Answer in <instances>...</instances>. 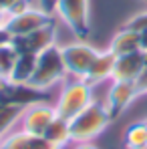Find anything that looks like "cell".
I'll list each match as a JSON object with an SVG mask.
<instances>
[{"label": "cell", "instance_id": "1", "mask_svg": "<svg viewBox=\"0 0 147 149\" xmlns=\"http://www.w3.org/2000/svg\"><path fill=\"white\" fill-rule=\"evenodd\" d=\"M111 123H113V117L109 115L105 103L95 99L89 107H85L77 117H73L69 121V125H71V139H73V143L95 141L109 129Z\"/></svg>", "mask_w": 147, "mask_h": 149}, {"label": "cell", "instance_id": "2", "mask_svg": "<svg viewBox=\"0 0 147 149\" xmlns=\"http://www.w3.org/2000/svg\"><path fill=\"white\" fill-rule=\"evenodd\" d=\"M93 101H95V87L91 83H87L85 79H71L69 77L61 85L59 97L52 105H54L56 117L71 121Z\"/></svg>", "mask_w": 147, "mask_h": 149}, {"label": "cell", "instance_id": "3", "mask_svg": "<svg viewBox=\"0 0 147 149\" xmlns=\"http://www.w3.org/2000/svg\"><path fill=\"white\" fill-rule=\"evenodd\" d=\"M67 79H69V74L65 69L61 45H52L36 56V69H34L32 79L28 81V85L36 87L42 93H49L50 89L63 85Z\"/></svg>", "mask_w": 147, "mask_h": 149}, {"label": "cell", "instance_id": "4", "mask_svg": "<svg viewBox=\"0 0 147 149\" xmlns=\"http://www.w3.org/2000/svg\"><path fill=\"white\" fill-rule=\"evenodd\" d=\"M56 18L69 26L77 38L87 40L91 34V2L89 0H59Z\"/></svg>", "mask_w": 147, "mask_h": 149}, {"label": "cell", "instance_id": "5", "mask_svg": "<svg viewBox=\"0 0 147 149\" xmlns=\"http://www.w3.org/2000/svg\"><path fill=\"white\" fill-rule=\"evenodd\" d=\"M63 52V61H65V69L71 79H85L91 65L95 63L99 54V49L93 47L89 40H81L77 38L73 42H67L61 47Z\"/></svg>", "mask_w": 147, "mask_h": 149}, {"label": "cell", "instance_id": "6", "mask_svg": "<svg viewBox=\"0 0 147 149\" xmlns=\"http://www.w3.org/2000/svg\"><path fill=\"white\" fill-rule=\"evenodd\" d=\"M139 97H141V93H139V89H137L135 83H131V81H109V87L105 91L103 103H105L109 115L115 121Z\"/></svg>", "mask_w": 147, "mask_h": 149}, {"label": "cell", "instance_id": "7", "mask_svg": "<svg viewBox=\"0 0 147 149\" xmlns=\"http://www.w3.org/2000/svg\"><path fill=\"white\" fill-rule=\"evenodd\" d=\"M56 119V111H54V105L50 101H38V103H32L28 105L24 111H22V117H20V123L18 129H22L30 135H45L49 125Z\"/></svg>", "mask_w": 147, "mask_h": 149}, {"label": "cell", "instance_id": "8", "mask_svg": "<svg viewBox=\"0 0 147 149\" xmlns=\"http://www.w3.org/2000/svg\"><path fill=\"white\" fill-rule=\"evenodd\" d=\"M50 20H54V18L49 16L47 12H42L40 8L28 6L24 10H18V12H14V14L8 16L6 30H8V34L12 38L14 36H24L28 32H34L38 28H42L45 24H49Z\"/></svg>", "mask_w": 147, "mask_h": 149}, {"label": "cell", "instance_id": "9", "mask_svg": "<svg viewBox=\"0 0 147 149\" xmlns=\"http://www.w3.org/2000/svg\"><path fill=\"white\" fill-rule=\"evenodd\" d=\"M12 45L16 47L18 52H30V54H40L42 50H47L49 47L56 45V22L50 20L49 24H45L42 28L28 32L24 36H14Z\"/></svg>", "mask_w": 147, "mask_h": 149}, {"label": "cell", "instance_id": "10", "mask_svg": "<svg viewBox=\"0 0 147 149\" xmlns=\"http://www.w3.org/2000/svg\"><path fill=\"white\" fill-rule=\"evenodd\" d=\"M47 99V93L38 91L36 87L28 85V83H12V81H4L0 85V103L6 105H16L26 109L32 103Z\"/></svg>", "mask_w": 147, "mask_h": 149}, {"label": "cell", "instance_id": "11", "mask_svg": "<svg viewBox=\"0 0 147 149\" xmlns=\"http://www.w3.org/2000/svg\"><path fill=\"white\" fill-rule=\"evenodd\" d=\"M0 149H61L49 141L45 135H30L22 129H14L8 135H4Z\"/></svg>", "mask_w": 147, "mask_h": 149}, {"label": "cell", "instance_id": "12", "mask_svg": "<svg viewBox=\"0 0 147 149\" xmlns=\"http://www.w3.org/2000/svg\"><path fill=\"white\" fill-rule=\"evenodd\" d=\"M143 63H145V52L143 50L131 52V54H125V56H117L111 81H131V83H135L141 74Z\"/></svg>", "mask_w": 147, "mask_h": 149}, {"label": "cell", "instance_id": "13", "mask_svg": "<svg viewBox=\"0 0 147 149\" xmlns=\"http://www.w3.org/2000/svg\"><path fill=\"white\" fill-rule=\"evenodd\" d=\"M115 58H117V56H115L111 50H107V49L99 50L97 58H95V63L91 65V69H89V73L85 77V81L91 83L93 87H99V85H103V83H109V81L113 79Z\"/></svg>", "mask_w": 147, "mask_h": 149}, {"label": "cell", "instance_id": "14", "mask_svg": "<svg viewBox=\"0 0 147 149\" xmlns=\"http://www.w3.org/2000/svg\"><path fill=\"white\" fill-rule=\"evenodd\" d=\"M107 50H111L115 56H125V54H131V52H139L141 50L139 32L123 24V28H119L111 36V40L107 45Z\"/></svg>", "mask_w": 147, "mask_h": 149}, {"label": "cell", "instance_id": "15", "mask_svg": "<svg viewBox=\"0 0 147 149\" xmlns=\"http://www.w3.org/2000/svg\"><path fill=\"white\" fill-rule=\"evenodd\" d=\"M36 56L38 54H30V52H20L18 54V61L12 69L10 77L6 81H12V83H28L34 74L36 69Z\"/></svg>", "mask_w": 147, "mask_h": 149}, {"label": "cell", "instance_id": "16", "mask_svg": "<svg viewBox=\"0 0 147 149\" xmlns=\"http://www.w3.org/2000/svg\"><path fill=\"white\" fill-rule=\"evenodd\" d=\"M147 145V121H133L125 127L123 131V147L125 149H135Z\"/></svg>", "mask_w": 147, "mask_h": 149}, {"label": "cell", "instance_id": "17", "mask_svg": "<svg viewBox=\"0 0 147 149\" xmlns=\"http://www.w3.org/2000/svg\"><path fill=\"white\" fill-rule=\"evenodd\" d=\"M45 137H47L49 141H52L54 145H59L61 149H67L71 143H73V139H71V125H69V121L63 119V117H56V119L49 125Z\"/></svg>", "mask_w": 147, "mask_h": 149}, {"label": "cell", "instance_id": "18", "mask_svg": "<svg viewBox=\"0 0 147 149\" xmlns=\"http://www.w3.org/2000/svg\"><path fill=\"white\" fill-rule=\"evenodd\" d=\"M22 107H16V105H6L2 103L0 105V135H8L10 131L18 129L20 123V117H22Z\"/></svg>", "mask_w": 147, "mask_h": 149}, {"label": "cell", "instance_id": "19", "mask_svg": "<svg viewBox=\"0 0 147 149\" xmlns=\"http://www.w3.org/2000/svg\"><path fill=\"white\" fill-rule=\"evenodd\" d=\"M18 54H20V52H18L16 47L12 45V40L0 47V71L6 74V79H8L10 73H12V69H14L16 61H18Z\"/></svg>", "mask_w": 147, "mask_h": 149}, {"label": "cell", "instance_id": "20", "mask_svg": "<svg viewBox=\"0 0 147 149\" xmlns=\"http://www.w3.org/2000/svg\"><path fill=\"white\" fill-rule=\"evenodd\" d=\"M135 85H137V89H139L141 95H147V52H145V63H143L141 74H139V79L135 81Z\"/></svg>", "mask_w": 147, "mask_h": 149}, {"label": "cell", "instance_id": "21", "mask_svg": "<svg viewBox=\"0 0 147 149\" xmlns=\"http://www.w3.org/2000/svg\"><path fill=\"white\" fill-rule=\"evenodd\" d=\"M71 149H101L95 141H79V143H71Z\"/></svg>", "mask_w": 147, "mask_h": 149}, {"label": "cell", "instance_id": "22", "mask_svg": "<svg viewBox=\"0 0 147 149\" xmlns=\"http://www.w3.org/2000/svg\"><path fill=\"white\" fill-rule=\"evenodd\" d=\"M10 40H12V36L8 34V30L6 28H0V47L6 45V42H10Z\"/></svg>", "mask_w": 147, "mask_h": 149}, {"label": "cell", "instance_id": "23", "mask_svg": "<svg viewBox=\"0 0 147 149\" xmlns=\"http://www.w3.org/2000/svg\"><path fill=\"white\" fill-rule=\"evenodd\" d=\"M8 10H4V8H0V28H6V22H8Z\"/></svg>", "mask_w": 147, "mask_h": 149}, {"label": "cell", "instance_id": "24", "mask_svg": "<svg viewBox=\"0 0 147 149\" xmlns=\"http://www.w3.org/2000/svg\"><path fill=\"white\" fill-rule=\"evenodd\" d=\"M16 2H20V0H0V8H4V10H10Z\"/></svg>", "mask_w": 147, "mask_h": 149}, {"label": "cell", "instance_id": "25", "mask_svg": "<svg viewBox=\"0 0 147 149\" xmlns=\"http://www.w3.org/2000/svg\"><path fill=\"white\" fill-rule=\"evenodd\" d=\"M4 81H6V74H4V73H2V71H0V85H2Z\"/></svg>", "mask_w": 147, "mask_h": 149}, {"label": "cell", "instance_id": "26", "mask_svg": "<svg viewBox=\"0 0 147 149\" xmlns=\"http://www.w3.org/2000/svg\"><path fill=\"white\" fill-rule=\"evenodd\" d=\"M135 149H147V145H143V147H135Z\"/></svg>", "mask_w": 147, "mask_h": 149}, {"label": "cell", "instance_id": "27", "mask_svg": "<svg viewBox=\"0 0 147 149\" xmlns=\"http://www.w3.org/2000/svg\"><path fill=\"white\" fill-rule=\"evenodd\" d=\"M2 139H4V137H2V135H0V145H2Z\"/></svg>", "mask_w": 147, "mask_h": 149}, {"label": "cell", "instance_id": "28", "mask_svg": "<svg viewBox=\"0 0 147 149\" xmlns=\"http://www.w3.org/2000/svg\"><path fill=\"white\" fill-rule=\"evenodd\" d=\"M141 2H145V4H147V0H141Z\"/></svg>", "mask_w": 147, "mask_h": 149}, {"label": "cell", "instance_id": "29", "mask_svg": "<svg viewBox=\"0 0 147 149\" xmlns=\"http://www.w3.org/2000/svg\"><path fill=\"white\" fill-rule=\"evenodd\" d=\"M145 121H147V119H145Z\"/></svg>", "mask_w": 147, "mask_h": 149}]
</instances>
